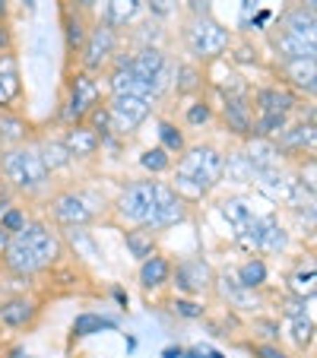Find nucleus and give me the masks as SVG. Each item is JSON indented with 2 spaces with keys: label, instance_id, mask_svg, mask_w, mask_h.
<instances>
[{
  "label": "nucleus",
  "instance_id": "1",
  "mask_svg": "<svg viewBox=\"0 0 317 358\" xmlns=\"http://www.w3.org/2000/svg\"><path fill=\"white\" fill-rule=\"evenodd\" d=\"M61 238L48 229L45 222H26L20 231L10 235V244L3 250V264L16 276H32L48 266H55L61 257Z\"/></svg>",
  "mask_w": 317,
  "mask_h": 358
},
{
  "label": "nucleus",
  "instance_id": "2",
  "mask_svg": "<svg viewBox=\"0 0 317 358\" xmlns=\"http://www.w3.org/2000/svg\"><path fill=\"white\" fill-rule=\"evenodd\" d=\"M225 156L216 146H190L175 165V194L181 200H203L223 181Z\"/></svg>",
  "mask_w": 317,
  "mask_h": 358
},
{
  "label": "nucleus",
  "instance_id": "3",
  "mask_svg": "<svg viewBox=\"0 0 317 358\" xmlns=\"http://www.w3.org/2000/svg\"><path fill=\"white\" fill-rule=\"evenodd\" d=\"M0 171L22 194H38L51 181V171H48L45 159L38 156V146H22V143L0 156Z\"/></svg>",
  "mask_w": 317,
  "mask_h": 358
},
{
  "label": "nucleus",
  "instance_id": "4",
  "mask_svg": "<svg viewBox=\"0 0 317 358\" xmlns=\"http://www.w3.org/2000/svg\"><path fill=\"white\" fill-rule=\"evenodd\" d=\"M232 35L223 22H216L213 16H190L184 26V45L197 61H216L219 55H225Z\"/></svg>",
  "mask_w": 317,
  "mask_h": 358
},
{
  "label": "nucleus",
  "instance_id": "5",
  "mask_svg": "<svg viewBox=\"0 0 317 358\" xmlns=\"http://www.w3.org/2000/svg\"><path fill=\"white\" fill-rule=\"evenodd\" d=\"M165 184L162 181H134L121 190L118 196V216L130 225H143L146 229L149 219L155 216L159 196H162Z\"/></svg>",
  "mask_w": 317,
  "mask_h": 358
},
{
  "label": "nucleus",
  "instance_id": "6",
  "mask_svg": "<svg viewBox=\"0 0 317 358\" xmlns=\"http://www.w3.org/2000/svg\"><path fill=\"white\" fill-rule=\"evenodd\" d=\"M111 61H115V67H130L140 76H146L159 92H165V89L171 86V80H175V64L165 57V51H159V48H153V45L140 48V51H134V55L111 57Z\"/></svg>",
  "mask_w": 317,
  "mask_h": 358
},
{
  "label": "nucleus",
  "instance_id": "7",
  "mask_svg": "<svg viewBox=\"0 0 317 358\" xmlns=\"http://www.w3.org/2000/svg\"><path fill=\"white\" fill-rule=\"evenodd\" d=\"M118 51V29H111L108 22H95L86 32V41H83V70L86 73H95L105 64L115 57Z\"/></svg>",
  "mask_w": 317,
  "mask_h": 358
},
{
  "label": "nucleus",
  "instance_id": "8",
  "mask_svg": "<svg viewBox=\"0 0 317 358\" xmlns=\"http://www.w3.org/2000/svg\"><path fill=\"white\" fill-rule=\"evenodd\" d=\"M51 216H55L57 225L64 229H86L99 210H95V203L89 200L86 194H76V190H67V194H57L51 200Z\"/></svg>",
  "mask_w": 317,
  "mask_h": 358
},
{
  "label": "nucleus",
  "instance_id": "9",
  "mask_svg": "<svg viewBox=\"0 0 317 358\" xmlns=\"http://www.w3.org/2000/svg\"><path fill=\"white\" fill-rule=\"evenodd\" d=\"M101 99V89H99V80L86 70L73 76L70 83V99H67V108H64V121L67 124H80L83 117H89V111L99 105Z\"/></svg>",
  "mask_w": 317,
  "mask_h": 358
},
{
  "label": "nucleus",
  "instance_id": "10",
  "mask_svg": "<svg viewBox=\"0 0 317 358\" xmlns=\"http://www.w3.org/2000/svg\"><path fill=\"white\" fill-rule=\"evenodd\" d=\"M105 108H108V117H111V130H118V134H134L149 117L153 101L136 99V95H111V105H105Z\"/></svg>",
  "mask_w": 317,
  "mask_h": 358
},
{
  "label": "nucleus",
  "instance_id": "11",
  "mask_svg": "<svg viewBox=\"0 0 317 358\" xmlns=\"http://www.w3.org/2000/svg\"><path fill=\"white\" fill-rule=\"evenodd\" d=\"M244 248L248 250H263V254H279L289 248V231L276 222L273 216H254L248 235H244Z\"/></svg>",
  "mask_w": 317,
  "mask_h": 358
},
{
  "label": "nucleus",
  "instance_id": "12",
  "mask_svg": "<svg viewBox=\"0 0 317 358\" xmlns=\"http://www.w3.org/2000/svg\"><path fill=\"white\" fill-rule=\"evenodd\" d=\"M175 276V285L188 295H203V292L213 289V266L206 264L203 257H188L171 270Z\"/></svg>",
  "mask_w": 317,
  "mask_h": 358
},
{
  "label": "nucleus",
  "instance_id": "13",
  "mask_svg": "<svg viewBox=\"0 0 317 358\" xmlns=\"http://www.w3.org/2000/svg\"><path fill=\"white\" fill-rule=\"evenodd\" d=\"M108 86H111V95H136V99H149V101H155L159 95H162L153 83L146 80V76H140L136 70H130V67H115L111 70Z\"/></svg>",
  "mask_w": 317,
  "mask_h": 358
},
{
  "label": "nucleus",
  "instance_id": "14",
  "mask_svg": "<svg viewBox=\"0 0 317 358\" xmlns=\"http://www.w3.org/2000/svg\"><path fill=\"white\" fill-rule=\"evenodd\" d=\"M184 219H188V203L165 184L162 196H159V206H155V216L149 219L146 231H165V229H171V225H181Z\"/></svg>",
  "mask_w": 317,
  "mask_h": 358
},
{
  "label": "nucleus",
  "instance_id": "15",
  "mask_svg": "<svg viewBox=\"0 0 317 358\" xmlns=\"http://www.w3.org/2000/svg\"><path fill=\"white\" fill-rule=\"evenodd\" d=\"M223 117H225V124H229L232 134H238V136L254 134V115H251V105H248V99H244L241 92L225 95Z\"/></svg>",
  "mask_w": 317,
  "mask_h": 358
},
{
  "label": "nucleus",
  "instance_id": "16",
  "mask_svg": "<svg viewBox=\"0 0 317 358\" xmlns=\"http://www.w3.org/2000/svg\"><path fill=\"white\" fill-rule=\"evenodd\" d=\"M61 143L70 152V159H89L95 149L101 146V136L95 134L92 127H86V124H70L67 136H64Z\"/></svg>",
  "mask_w": 317,
  "mask_h": 358
},
{
  "label": "nucleus",
  "instance_id": "17",
  "mask_svg": "<svg viewBox=\"0 0 317 358\" xmlns=\"http://www.w3.org/2000/svg\"><path fill=\"white\" fill-rule=\"evenodd\" d=\"M273 48H276V55H279V61L283 64L308 61V57L317 55V41H304V38H298V35L283 32V29H279V35L273 38Z\"/></svg>",
  "mask_w": 317,
  "mask_h": 358
},
{
  "label": "nucleus",
  "instance_id": "18",
  "mask_svg": "<svg viewBox=\"0 0 317 358\" xmlns=\"http://www.w3.org/2000/svg\"><path fill=\"white\" fill-rule=\"evenodd\" d=\"M22 83H20V61L13 51L0 55V108H7L10 101L20 95Z\"/></svg>",
  "mask_w": 317,
  "mask_h": 358
},
{
  "label": "nucleus",
  "instance_id": "19",
  "mask_svg": "<svg viewBox=\"0 0 317 358\" xmlns=\"http://www.w3.org/2000/svg\"><path fill=\"white\" fill-rule=\"evenodd\" d=\"M248 162L251 169H254V175H260V171H273L279 169V146L273 140H263V136H254V140L248 143Z\"/></svg>",
  "mask_w": 317,
  "mask_h": 358
},
{
  "label": "nucleus",
  "instance_id": "20",
  "mask_svg": "<svg viewBox=\"0 0 317 358\" xmlns=\"http://www.w3.org/2000/svg\"><path fill=\"white\" fill-rule=\"evenodd\" d=\"M143 0H105V10H101V22H108L111 29L130 26V22L140 20L143 13Z\"/></svg>",
  "mask_w": 317,
  "mask_h": 358
},
{
  "label": "nucleus",
  "instance_id": "21",
  "mask_svg": "<svg viewBox=\"0 0 317 358\" xmlns=\"http://www.w3.org/2000/svg\"><path fill=\"white\" fill-rule=\"evenodd\" d=\"M295 108V95L289 89H279V86H270V89H260L257 92V111L260 115H286Z\"/></svg>",
  "mask_w": 317,
  "mask_h": 358
},
{
  "label": "nucleus",
  "instance_id": "22",
  "mask_svg": "<svg viewBox=\"0 0 317 358\" xmlns=\"http://www.w3.org/2000/svg\"><path fill=\"white\" fill-rule=\"evenodd\" d=\"M283 32L298 35V38H304V41H317V16H314V10L292 7L289 13L283 16Z\"/></svg>",
  "mask_w": 317,
  "mask_h": 358
},
{
  "label": "nucleus",
  "instance_id": "23",
  "mask_svg": "<svg viewBox=\"0 0 317 358\" xmlns=\"http://www.w3.org/2000/svg\"><path fill=\"white\" fill-rule=\"evenodd\" d=\"M283 73H286V80H289L295 89L314 95V89H317V61H314V57H308V61L283 64Z\"/></svg>",
  "mask_w": 317,
  "mask_h": 358
},
{
  "label": "nucleus",
  "instance_id": "24",
  "mask_svg": "<svg viewBox=\"0 0 317 358\" xmlns=\"http://www.w3.org/2000/svg\"><path fill=\"white\" fill-rule=\"evenodd\" d=\"M223 216H225V222L232 225V235H235L238 241H244L251 222H254V213H251L248 203L244 200H225L223 203Z\"/></svg>",
  "mask_w": 317,
  "mask_h": 358
},
{
  "label": "nucleus",
  "instance_id": "25",
  "mask_svg": "<svg viewBox=\"0 0 317 358\" xmlns=\"http://www.w3.org/2000/svg\"><path fill=\"white\" fill-rule=\"evenodd\" d=\"M273 143L279 146V152H283V149H314V121L286 127Z\"/></svg>",
  "mask_w": 317,
  "mask_h": 358
},
{
  "label": "nucleus",
  "instance_id": "26",
  "mask_svg": "<svg viewBox=\"0 0 317 358\" xmlns=\"http://www.w3.org/2000/svg\"><path fill=\"white\" fill-rule=\"evenodd\" d=\"M171 279V264L165 257H159V254H153V257L143 260L140 266V282L146 285V289H159V285H165Z\"/></svg>",
  "mask_w": 317,
  "mask_h": 358
},
{
  "label": "nucleus",
  "instance_id": "27",
  "mask_svg": "<svg viewBox=\"0 0 317 358\" xmlns=\"http://www.w3.org/2000/svg\"><path fill=\"white\" fill-rule=\"evenodd\" d=\"M35 317V304L29 298H10L7 304H0V320L7 327H26Z\"/></svg>",
  "mask_w": 317,
  "mask_h": 358
},
{
  "label": "nucleus",
  "instance_id": "28",
  "mask_svg": "<svg viewBox=\"0 0 317 358\" xmlns=\"http://www.w3.org/2000/svg\"><path fill=\"white\" fill-rule=\"evenodd\" d=\"M101 330H118V324L111 317H101V314H80L73 320V333L76 336H95Z\"/></svg>",
  "mask_w": 317,
  "mask_h": 358
},
{
  "label": "nucleus",
  "instance_id": "29",
  "mask_svg": "<svg viewBox=\"0 0 317 358\" xmlns=\"http://www.w3.org/2000/svg\"><path fill=\"white\" fill-rule=\"evenodd\" d=\"M235 282L241 285V289H248V292L260 289V285L267 282V264H263V260H248V264H241Z\"/></svg>",
  "mask_w": 317,
  "mask_h": 358
},
{
  "label": "nucleus",
  "instance_id": "30",
  "mask_svg": "<svg viewBox=\"0 0 317 358\" xmlns=\"http://www.w3.org/2000/svg\"><path fill=\"white\" fill-rule=\"evenodd\" d=\"M289 127V117L286 115H257L254 121V136H263V140H276L283 130Z\"/></svg>",
  "mask_w": 317,
  "mask_h": 358
},
{
  "label": "nucleus",
  "instance_id": "31",
  "mask_svg": "<svg viewBox=\"0 0 317 358\" xmlns=\"http://www.w3.org/2000/svg\"><path fill=\"white\" fill-rule=\"evenodd\" d=\"M38 156L45 159L48 171H57V169H67L73 159H70V152L64 149V143H41L38 146Z\"/></svg>",
  "mask_w": 317,
  "mask_h": 358
},
{
  "label": "nucleus",
  "instance_id": "32",
  "mask_svg": "<svg viewBox=\"0 0 317 358\" xmlns=\"http://www.w3.org/2000/svg\"><path fill=\"white\" fill-rule=\"evenodd\" d=\"M223 175H229V181H254V169H251L244 152H232L223 165Z\"/></svg>",
  "mask_w": 317,
  "mask_h": 358
},
{
  "label": "nucleus",
  "instance_id": "33",
  "mask_svg": "<svg viewBox=\"0 0 317 358\" xmlns=\"http://www.w3.org/2000/svg\"><path fill=\"white\" fill-rule=\"evenodd\" d=\"M124 241H127V250L136 260L153 257V231H127Z\"/></svg>",
  "mask_w": 317,
  "mask_h": 358
},
{
  "label": "nucleus",
  "instance_id": "34",
  "mask_svg": "<svg viewBox=\"0 0 317 358\" xmlns=\"http://www.w3.org/2000/svg\"><path fill=\"white\" fill-rule=\"evenodd\" d=\"M140 165L146 171H153V175H162V171L171 169V159H169V152H165L162 146H155V149H146V152H143Z\"/></svg>",
  "mask_w": 317,
  "mask_h": 358
},
{
  "label": "nucleus",
  "instance_id": "35",
  "mask_svg": "<svg viewBox=\"0 0 317 358\" xmlns=\"http://www.w3.org/2000/svg\"><path fill=\"white\" fill-rule=\"evenodd\" d=\"M22 136H26V121H20V117H3L0 121V146L3 143H16L20 146Z\"/></svg>",
  "mask_w": 317,
  "mask_h": 358
},
{
  "label": "nucleus",
  "instance_id": "36",
  "mask_svg": "<svg viewBox=\"0 0 317 358\" xmlns=\"http://www.w3.org/2000/svg\"><path fill=\"white\" fill-rule=\"evenodd\" d=\"M314 279H317V273H314V266H308V270H298L295 276H292V282H289V289L295 292L298 298H304V295H314Z\"/></svg>",
  "mask_w": 317,
  "mask_h": 358
},
{
  "label": "nucleus",
  "instance_id": "37",
  "mask_svg": "<svg viewBox=\"0 0 317 358\" xmlns=\"http://www.w3.org/2000/svg\"><path fill=\"white\" fill-rule=\"evenodd\" d=\"M159 136H162V149L165 152H181L184 149V136L178 127H171V124H159Z\"/></svg>",
  "mask_w": 317,
  "mask_h": 358
},
{
  "label": "nucleus",
  "instance_id": "38",
  "mask_svg": "<svg viewBox=\"0 0 317 358\" xmlns=\"http://www.w3.org/2000/svg\"><path fill=\"white\" fill-rule=\"evenodd\" d=\"M83 41H86V26H83V20L76 13H70L67 16V45L73 48H83Z\"/></svg>",
  "mask_w": 317,
  "mask_h": 358
},
{
  "label": "nucleus",
  "instance_id": "39",
  "mask_svg": "<svg viewBox=\"0 0 317 358\" xmlns=\"http://www.w3.org/2000/svg\"><path fill=\"white\" fill-rule=\"evenodd\" d=\"M175 80H181V83H175L178 92H194V89H200V73H197L194 67H178Z\"/></svg>",
  "mask_w": 317,
  "mask_h": 358
},
{
  "label": "nucleus",
  "instance_id": "40",
  "mask_svg": "<svg viewBox=\"0 0 317 358\" xmlns=\"http://www.w3.org/2000/svg\"><path fill=\"white\" fill-rule=\"evenodd\" d=\"M311 333H314V324L304 317H292V336H295L298 345H308L311 343Z\"/></svg>",
  "mask_w": 317,
  "mask_h": 358
},
{
  "label": "nucleus",
  "instance_id": "41",
  "mask_svg": "<svg viewBox=\"0 0 317 358\" xmlns=\"http://www.w3.org/2000/svg\"><path fill=\"white\" fill-rule=\"evenodd\" d=\"M209 117H213V108H209L206 101H194L188 108V124H194V127L197 124H206Z\"/></svg>",
  "mask_w": 317,
  "mask_h": 358
},
{
  "label": "nucleus",
  "instance_id": "42",
  "mask_svg": "<svg viewBox=\"0 0 317 358\" xmlns=\"http://www.w3.org/2000/svg\"><path fill=\"white\" fill-rule=\"evenodd\" d=\"M143 7L153 10V16H171L178 10V0H143Z\"/></svg>",
  "mask_w": 317,
  "mask_h": 358
},
{
  "label": "nucleus",
  "instance_id": "43",
  "mask_svg": "<svg viewBox=\"0 0 317 358\" xmlns=\"http://www.w3.org/2000/svg\"><path fill=\"white\" fill-rule=\"evenodd\" d=\"M0 225H3V229H7L10 235H13V231H20L22 225H26V216H22L20 210H13V206H10V210L3 213V216H0Z\"/></svg>",
  "mask_w": 317,
  "mask_h": 358
},
{
  "label": "nucleus",
  "instance_id": "44",
  "mask_svg": "<svg viewBox=\"0 0 317 358\" xmlns=\"http://www.w3.org/2000/svg\"><path fill=\"white\" fill-rule=\"evenodd\" d=\"M175 311L181 314V317H203V308L194 301H175Z\"/></svg>",
  "mask_w": 317,
  "mask_h": 358
},
{
  "label": "nucleus",
  "instance_id": "45",
  "mask_svg": "<svg viewBox=\"0 0 317 358\" xmlns=\"http://www.w3.org/2000/svg\"><path fill=\"white\" fill-rule=\"evenodd\" d=\"M188 7L194 16H209V7H213V0H188Z\"/></svg>",
  "mask_w": 317,
  "mask_h": 358
},
{
  "label": "nucleus",
  "instance_id": "46",
  "mask_svg": "<svg viewBox=\"0 0 317 358\" xmlns=\"http://www.w3.org/2000/svg\"><path fill=\"white\" fill-rule=\"evenodd\" d=\"M257 355L260 358H289L283 349H276V345H257Z\"/></svg>",
  "mask_w": 317,
  "mask_h": 358
},
{
  "label": "nucleus",
  "instance_id": "47",
  "mask_svg": "<svg viewBox=\"0 0 317 358\" xmlns=\"http://www.w3.org/2000/svg\"><path fill=\"white\" fill-rule=\"evenodd\" d=\"M7 244H10V231L3 229V225H0V254L7 250Z\"/></svg>",
  "mask_w": 317,
  "mask_h": 358
},
{
  "label": "nucleus",
  "instance_id": "48",
  "mask_svg": "<svg viewBox=\"0 0 317 358\" xmlns=\"http://www.w3.org/2000/svg\"><path fill=\"white\" fill-rule=\"evenodd\" d=\"M298 7H304V10H314V7H317V0H298Z\"/></svg>",
  "mask_w": 317,
  "mask_h": 358
},
{
  "label": "nucleus",
  "instance_id": "49",
  "mask_svg": "<svg viewBox=\"0 0 317 358\" xmlns=\"http://www.w3.org/2000/svg\"><path fill=\"white\" fill-rule=\"evenodd\" d=\"M73 3H76V7H80V10H89V7H92V3H95V0H73Z\"/></svg>",
  "mask_w": 317,
  "mask_h": 358
},
{
  "label": "nucleus",
  "instance_id": "50",
  "mask_svg": "<svg viewBox=\"0 0 317 358\" xmlns=\"http://www.w3.org/2000/svg\"><path fill=\"white\" fill-rule=\"evenodd\" d=\"M165 358H181V349H169L165 352Z\"/></svg>",
  "mask_w": 317,
  "mask_h": 358
},
{
  "label": "nucleus",
  "instance_id": "51",
  "mask_svg": "<svg viewBox=\"0 0 317 358\" xmlns=\"http://www.w3.org/2000/svg\"><path fill=\"white\" fill-rule=\"evenodd\" d=\"M3 51H7V35L0 32V55H3Z\"/></svg>",
  "mask_w": 317,
  "mask_h": 358
},
{
  "label": "nucleus",
  "instance_id": "52",
  "mask_svg": "<svg viewBox=\"0 0 317 358\" xmlns=\"http://www.w3.org/2000/svg\"><path fill=\"white\" fill-rule=\"evenodd\" d=\"M0 16H3V0H0Z\"/></svg>",
  "mask_w": 317,
  "mask_h": 358
},
{
  "label": "nucleus",
  "instance_id": "53",
  "mask_svg": "<svg viewBox=\"0 0 317 358\" xmlns=\"http://www.w3.org/2000/svg\"><path fill=\"white\" fill-rule=\"evenodd\" d=\"M0 156H3V149H0Z\"/></svg>",
  "mask_w": 317,
  "mask_h": 358
}]
</instances>
